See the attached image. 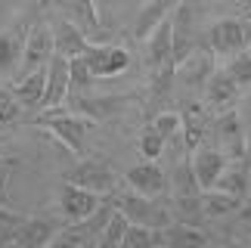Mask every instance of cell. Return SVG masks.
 <instances>
[{"label": "cell", "instance_id": "obj_1", "mask_svg": "<svg viewBox=\"0 0 251 248\" xmlns=\"http://www.w3.org/2000/svg\"><path fill=\"white\" fill-rule=\"evenodd\" d=\"M37 127L47 130L56 143H62L65 149L72 152L75 158L84 155V143H87V130L96 127V121H90L81 112H62L59 106L56 109H44V115L37 118Z\"/></svg>", "mask_w": 251, "mask_h": 248}, {"label": "cell", "instance_id": "obj_2", "mask_svg": "<svg viewBox=\"0 0 251 248\" xmlns=\"http://www.w3.org/2000/svg\"><path fill=\"white\" fill-rule=\"evenodd\" d=\"M168 193H171V211H174L177 221L199 223L201 217H205V214H201V193H205V189L199 186L196 174H192L189 158L177 161V168H174V174H171Z\"/></svg>", "mask_w": 251, "mask_h": 248}, {"label": "cell", "instance_id": "obj_3", "mask_svg": "<svg viewBox=\"0 0 251 248\" xmlns=\"http://www.w3.org/2000/svg\"><path fill=\"white\" fill-rule=\"evenodd\" d=\"M112 205L118 208L130 223H146V226H155V230H161V226L177 221L174 211H171V205H165L161 198L143 196V193H137V189H130V193H115Z\"/></svg>", "mask_w": 251, "mask_h": 248}, {"label": "cell", "instance_id": "obj_4", "mask_svg": "<svg viewBox=\"0 0 251 248\" xmlns=\"http://www.w3.org/2000/svg\"><path fill=\"white\" fill-rule=\"evenodd\" d=\"M208 47L214 56H236L251 47V19L226 16L208 28Z\"/></svg>", "mask_w": 251, "mask_h": 248}, {"label": "cell", "instance_id": "obj_5", "mask_svg": "<svg viewBox=\"0 0 251 248\" xmlns=\"http://www.w3.org/2000/svg\"><path fill=\"white\" fill-rule=\"evenodd\" d=\"M62 177L69 180V183L93 189V193H100V196H105V193L115 189V168L105 158H100V155H81Z\"/></svg>", "mask_w": 251, "mask_h": 248}, {"label": "cell", "instance_id": "obj_6", "mask_svg": "<svg viewBox=\"0 0 251 248\" xmlns=\"http://www.w3.org/2000/svg\"><path fill=\"white\" fill-rule=\"evenodd\" d=\"M81 56H84V62L90 65L93 78H118V74H124L130 69V50L127 47H118V44L90 41Z\"/></svg>", "mask_w": 251, "mask_h": 248}, {"label": "cell", "instance_id": "obj_7", "mask_svg": "<svg viewBox=\"0 0 251 248\" xmlns=\"http://www.w3.org/2000/svg\"><path fill=\"white\" fill-rule=\"evenodd\" d=\"M214 146L224 152L226 158H245L248 155V140H245V124H242V115L233 109L226 112H217L214 115Z\"/></svg>", "mask_w": 251, "mask_h": 248}, {"label": "cell", "instance_id": "obj_8", "mask_svg": "<svg viewBox=\"0 0 251 248\" xmlns=\"http://www.w3.org/2000/svg\"><path fill=\"white\" fill-rule=\"evenodd\" d=\"M174 22V65H180L183 59H189L199 50V37H196V13L186 0H177L171 13Z\"/></svg>", "mask_w": 251, "mask_h": 248}, {"label": "cell", "instance_id": "obj_9", "mask_svg": "<svg viewBox=\"0 0 251 248\" xmlns=\"http://www.w3.org/2000/svg\"><path fill=\"white\" fill-rule=\"evenodd\" d=\"M124 180H127L130 189H137L143 196H152V198H161L171 186V177H168V171L158 165V158H143L140 165L127 168Z\"/></svg>", "mask_w": 251, "mask_h": 248}, {"label": "cell", "instance_id": "obj_10", "mask_svg": "<svg viewBox=\"0 0 251 248\" xmlns=\"http://www.w3.org/2000/svg\"><path fill=\"white\" fill-rule=\"evenodd\" d=\"M56 53L53 47V25L50 22H34L25 31V47H22V69L34 72L41 65L50 62V56Z\"/></svg>", "mask_w": 251, "mask_h": 248}, {"label": "cell", "instance_id": "obj_11", "mask_svg": "<svg viewBox=\"0 0 251 248\" xmlns=\"http://www.w3.org/2000/svg\"><path fill=\"white\" fill-rule=\"evenodd\" d=\"M56 198H59V211L69 223H78L84 221L87 214L96 211V205H100V193H93V189H84L78 183H65L56 189Z\"/></svg>", "mask_w": 251, "mask_h": 248}, {"label": "cell", "instance_id": "obj_12", "mask_svg": "<svg viewBox=\"0 0 251 248\" xmlns=\"http://www.w3.org/2000/svg\"><path fill=\"white\" fill-rule=\"evenodd\" d=\"M201 90H205V106H208V112H214V115H217V112L233 109L236 99H239V93H242V87L236 84V78L226 69H214V72H211Z\"/></svg>", "mask_w": 251, "mask_h": 248}, {"label": "cell", "instance_id": "obj_13", "mask_svg": "<svg viewBox=\"0 0 251 248\" xmlns=\"http://www.w3.org/2000/svg\"><path fill=\"white\" fill-rule=\"evenodd\" d=\"M189 165H192V174H196L199 186L211 189L217 183V177L224 174V168L229 165V158L217 146H205V143H201V146H196L189 152Z\"/></svg>", "mask_w": 251, "mask_h": 248}, {"label": "cell", "instance_id": "obj_14", "mask_svg": "<svg viewBox=\"0 0 251 248\" xmlns=\"http://www.w3.org/2000/svg\"><path fill=\"white\" fill-rule=\"evenodd\" d=\"M56 233H59V223L44 221V217H22V221L13 226L9 245H22V248H44V245H53Z\"/></svg>", "mask_w": 251, "mask_h": 248}, {"label": "cell", "instance_id": "obj_15", "mask_svg": "<svg viewBox=\"0 0 251 248\" xmlns=\"http://www.w3.org/2000/svg\"><path fill=\"white\" fill-rule=\"evenodd\" d=\"M72 93V81H69V59L62 53H53L50 62H47V90H44V109H56L69 99Z\"/></svg>", "mask_w": 251, "mask_h": 248}, {"label": "cell", "instance_id": "obj_16", "mask_svg": "<svg viewBox=\"0 0 251 248\" xmlns=\"http://www.w3.org/2000/svg\"><path fill=\"white\" fill-rule=\"evenodd\" d=\"M143 44H146V69L149 72L174 62V22H171V16L161 19L155 25V31H152Z\"/></svg>", "mask_w": 251, "mask_h": 248}, {"label": "cell", "instance_id": "obj_17", "mask_svg": "<svg viewBox=\"0 0 251 248\" xmlns=\"http://www.w3.org/2000/svg\"><path fill=\"white\" fill-rule=\"evenodd\" d=\"M16 93V99L22 102V109H31L37 112L44 106V90H47V65H41V69L34 72H25L22 78H19L13 87H9Z\"/></svg>", "mask_w": 251, "mask_h": 248}, {"label": "cell", "instance_id": "obj_18", "mask_svg": "<svg viewBox=\"0 0 251 248\" xmlns=\"http://www.w3.org/2000/svg\"><path fill=\"white\" fill-rule=\"evenodd\" d=\"M87 44H90L87 34L72 22V19H59V22H53V47H56V53L65 56V59L81 56L87 50Z\"/></svg>", "mask_w": 251, "mask_h": 248}, {"label": "cell", "instance_id": "obj_19", "mask_svg": "<svg viewBox=\"0 0 251 248\" xmlns=\"http://www.w3.org/2000/svg\"><path fill=\"white\" fill-rule=\"evenodd\" d=\"M183 143H186V149L192 152L196 146H201L208 137V106L205 102H189L186 109H183Z\"/></svg>", "mask_w": 251, "mask_h": 248}, {"label": "cell", "instance_id": "obj_20", "mask_svg": "<svg viewBox=\"0 0 251 248\" xmlns=\"http://www.w3.org/2000/svg\"><path fill=\"white\" fill-rule=\"evenodd\" d=\"M174 6H177V0H146V6L133 19V41H146L161 19H168L174 13Z\"/></svg>", "mask_w": 251, "mask_h": 248}, {"label": "cell", "instance_id": "obj_21", "mask_svg": "<svg viewBox=\"0 0 251 248\" xmlns=\"http://www.w3.org/2000/svg\"><path fill=\"white\" fill-rule=\"evenodd\" d=\"M251 161H248V155L245 158H229V165L224 168V174L217 177V189H224V193H233V196H239V198H248V186H251ZM211 186V189H214Z\"/></svg>", "mask_w": 251, "mask_h": 248}, {"label": "cell", "instance_id": "obj_22", "mask_svg": "<svg viewBox=\"0 0 251 248\" xmlns=\"http://www.w3.org/2000/svg\"><path fill=\"white\" fill-rule=\"evenodd\" d=\"M211 236L205 230H199V223H186V221H174L168 226H161V245H208Z\"/></svg>", "mask_w": 251, "mask_h": 248}, {"label": "cell", "instance_id": "obj_23", "mask_svg": "<svg viewBox=\"0 0 251 248\" xmlns=\"http://www.w3.org/2000/svg\"><path fill=\"white\" fill-rule=\"evenodd\" d=\"M22 47H25V31H19V28L0 31V78L13 74L22 65Z\"/></svg>", "mask_w": 251, "mask_h": 248}, {"label": "cell", "instance_id": "obj_24", "mask_svg": "<svg viewBox=\"0 0 251 248\" xmlns=\"http://www.w3.org/2000/svg\"><path fill=\"white\" fill-rule=\"evenodd\" d=\"M245 198H239L233 193H224V189H205L201 193V214L205 217H229V214H239V208H242Z\"/></svg>", "mask_w": 251, "mask_h": 248}, {"label": "cell", "instance_id": "obj_25", "mask_svg": "<svg viewBox=\"0 0 251 248\" xmlns=\"http://www.w3.org/2000/svg\"><path fill=\"white\" fill-rule=\"evenodd\" d=\"M72 22L87 34V41H100L105 34L102 19L96 13V0H72Z\"/></svg>", "mask_w": 251, "mask_h": 248}, {"label": "cell", "instance_id": "obj_26", "mask_svg": "<svg viewBox=\"0 0 251 248\" xmlns=\"http://www.w3.org/2000/svg\"><path fill=\"white\" fill-rule=\"evenodd\" d=\"M130 97H90V99H75V112H81V115H87L90 121H100L105 115H115V112H121L124 106H127Z\"/></svg>", "mask_w": 251, "mask_h": 248}, {"label": "cell", "instance_id": "obj_27", "mask_svg": "<svg viewBox=\"0 0 251 248\" xmlns=\"http://www.w3.org/2000/svg\"><path fill=\"white\" fill-rule=\"evenodd\" d=\"M211 56H214V53H201V50H196L189 59H183V62L177 65V72H183V81L192 84V87H205L208 74L214 72V65H211Z\"/></svg>", "mask_w": 251, "mask_h": 248}, {"label": "cell", "instance_id": "obj_28", "mask_svg": "<svg viewBox=\"0 0 251 248\" xmlns=\"http://www.w3.org/2000/svg\"><path fill=\"white\" fill-rule=\"evenodd\" d=\"M149 245H161V230L146 223H127L121 248H149Z\"/></svg>", "mask_w": 251, "mask_h": 248}, {"label": "cell", "instance_id": "obj_29", "mask_svg": "<svg viewBox=\"0 0 251 248\" xmlns=\"http://www.w3.org/2000/svg\"><path fill=\"white\" fill-rule=\"evenodd\" d=\"M127 217H124L118 208H115V214L109 217V223H105V230L100 233V239H96V245L100 248H121L124 242V233H127Z\"/></svg>", "mask_w": 251, "mask_h": 248}, {"label": "cell", "instance_id": "obj_30", "mask_svg": "<svg viewBox=\"0 0 251 248\" xmlns=\"http://www.w3.org/2000/svg\"><path fill=\"white\" fill-rule=\"evenodd\" d=\"M137 146H140V155H143V158H161V152H165L168 140L161 137V133H158L155 127H152V124H146V127L140 130Z\"/></svg>", "mask_w": 251, "mask_h": 248}, {"label": "cell", "instance_id": "obj_31", "mask_svg": "<svg viewBox=\"0 0 251 248\" xmlns=\"http://www.w3.org/2000/svg\"><path fill=\"white\" fill-rule=\"evenodd\" d=\"M226 72L236 78V84L242 90L251 87V50H242V53H236V56H229V62H226Z\"/></svg>", "mask_w": 251, "mask_h": 248}, {"label": "cell", "instance_id": "obj_32", "mask_svg": "<svg viewBox=\"0 0 251 248\" xmlns=\"http://www.w3.org/2000/svg\"><path fill=\"white\" fill-rule=\"evenodd\" d=\"M149 124H152V127H155L165 140H174V137L183 130V118L177 115V112H158V115L152 118Z\"/></svg>", "mask_w": 251, "mask_h": 248}, {"label": "cell", "instance_id": "obj_33", "mask_svg": "<svg viewBox=\"0 0 251 248\" xmlns=\"http://www.w3.org/2000/svg\"><path fill=\"white\" fill-rule=\"evenodd\" d=\"M69 81H72V90H84L87 84L93 81L90 65L84 62V56H72L69 59Z\"/></svg>", "mask_w": 251, "mask_h": 248}, {"label": "cell", "instance_id": "obj_34", "mask_svg": "<svg viewBox=\"0 0 251 248\" xmlns=\"http://www.w3.org/2000/svg\"><path fill=\"white\" fill-rule=\"evenodd\" d=\"M19 115H22V102L9 87H0V124H13Z\"/></svg>", "mask_w": 251, "mask_h": 248}, {"label": "cell", "instance_id": "obj_35", "mask_svg": "<svg viewBox=\"0 0 251 248\" xmlns=\"http://www.w3.org/2000/svg\"><path fill=\"white\" fill-rule=\"evenodd\" d=\"M19 168V158L16 155H0V205L9 202V177H13V171Z\"/></svg>", "mask_w": 251, "mask_h": 248}, {"label": "cell", "instance_id": "obj_36", "mask_svg": "<svg viewBox=\"0 0 251 248\" xmlns=\"http://www.w3.org/2000/svg\"><path fill=\"white\" fill-rule=\"evenodd\" d=\"M25 214H19V211H9L6 205H0V226H13V223H19Z\"/></svg>", "mask_w": 251, "mask_h": 248}, {"label": "cell", "instance_id": "obj_37", "mask_svg": "<svg viewBox=\"0 0 251 248\" xmlns=\"http://www.w3.org/2000/svg\"><path fill=\"white\" fill-rule=\"evenodd\" d=\"M239 221H242V223H251V198H245L242 208H239Z\"/></svg>", "mask_w": 251, "mask_h": 248}, {"label": "cell", "instance_id": "obj_38", "mask_svg": "<svg viewBox=\"0 0 251 248\" xmlns=\"http://www.w3.org/2000/svg\"><path fill=\"white\" fill-rule=\"evenodd\" d=\"M239 6H242V13H245V9H251V0H239Z\"/></svg>", "mask_w": 251, "mask_h": 248}, {"label": "cell", "instance_id": "obj_39", "mask_svg": "<svg viewBox=\"0 0 251 248\" xmlns=\"http://www.w3.org/2000/svg\"><path fill=\"white\" fill-rule=\"evenodd\" d=\"M242 16H248V19H251V9H245V13H242Z\"/></svg>", "mask_w": 251, "mask_h": 248}, {"label": "cell", "instance_id": "obj_40", "mask_svg": "<svg viewBox=\"0 0 251 248\" xmlns=\"http://www.w3.org/2000/svg\"><path fill=\"white\" fill-rule=\"evenodd\" d=\"M0 155H3V143H0Z\"/></svg>", "mask_w": 251, "mask_h": 248}, {"label": "cell", "instance_id": "obj_41", "mask_svg": "<svg viewBox=\"0 0 251 248\" xmlns=\"http://www.w3.org/2000/svg\"><path fill=\"white\" fill-rule=\"evenodd\" d=\"M248 50H251V47H248Z\"/></svg>", "mask_w": 251, "mask_h": 248}]
</instances>
